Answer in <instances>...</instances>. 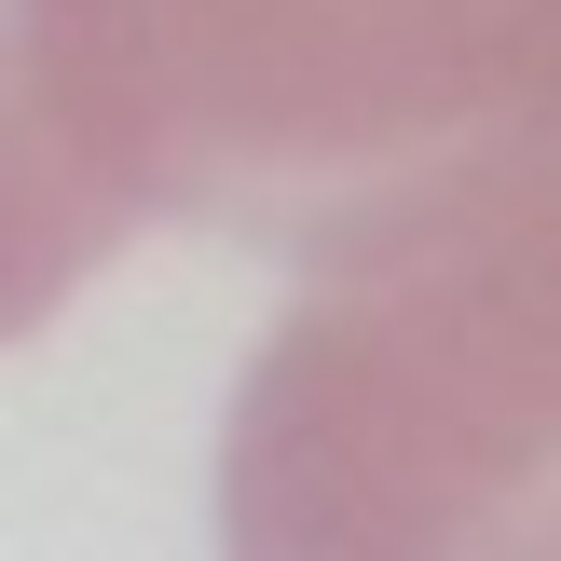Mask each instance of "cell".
<instances>
[{
  "mask_svg": "<svg viewBox=\"0 0 561 561\" xmlns=\"http://www.w3.org/2000/svg\"><path fill=\"white\" fill-rule=\"evenodd\" d=\"M219 561H561V82L301 233Z\"/></svg>",
  "mask_w": 561,
  "mask_h": 561,
  "instance_id": "cell-1",
  "label": "cell"
},
{
  "mask_svg": "<svg viewBox=\"0 0 561 561\" xmlns=\"http://www.w3.org/2000/svg\"><path fill=\"white\" fill-rule=\"evenodd\" d=\"M137 233L151 206L110 179L96 124H82L55 0H0V343L42 329L69 288H96Z\"/></svg>",
  "mask_w": 561,
  "mask_h": 561,
  "instance_id": "cell-3",
  "label": "cell"
},
{
  "mask_svg": "<svg viewBox=\"0 0 561 561\" xmlns=\"http://www.w3.org/2000/svg\"><path fill=\"white\" fill-rule=\"evenodd\" d=\"M82 124L151 219L316 233L561 82V0H55Z\"/></svg>",
  "mask_w": 561,
  "mask_h": 561,
  "instance_id": "cell-2",
  "label": "cell"
}]
</instances>
